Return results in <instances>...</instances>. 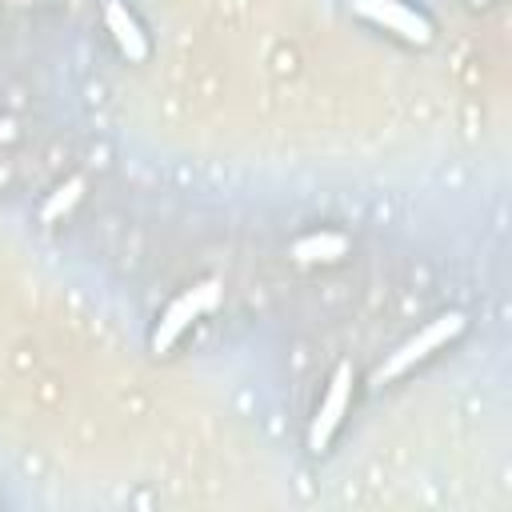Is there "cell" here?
I'll return each instance as SVG.
<instances>
[{"instance_id":"cell-1","label":"cell","mask_w":512,"mask_h":512,"mask_svg":"<svg viewBox=\"0 0 512 512\" xmlns=\"http://www.w3.org/2000/svg\"><path fill=\"white\" fill-rule=\"evenodd\" d=\"M216 304H220V284H216V280H196L192 288H184V292L156 316L152 336H148V348H152L156 356H168V352L180 344V336H184L196 320H204Z\"/></svg>"},{"instance_id":"cell-2","label":"cell","mask_w":512,"mask_h":512,"mask_svg":"<svg viewBox=\"0 0 512 512\" xmlns=\"http://www.w3.org/2000/svg\"><path fill=\"white\" fill-rule=\"evenodd\" d=\"M468 328V320H464V312H440L436 320H428L420 332H412L396 352H388V360L376 368V384H384V380H396V376H404V372H412L416 364H424V360H432L444 344H452L460 332Z\"/></svg>"},{"instance_id":"cell-3","label":"cell","mask_w":512,"mask_h":512,"mask_svg":"<svg viewBox=\"0 0 512 512\" xmlns=\"http://www.w3.org/2000/svg\"><path fill=\"white\" fill-rule=\"evenodd\" d=\"M352 12L360 20H368L372 28L388 32L392 40L400 44H412V48H424L436 40V24L424 8L408 4V0H352Z\"/></svg>"},{"instance_id":"cell-4","label":"cell","mask_w":512,"mask_h":512,"mask_svg":"<svg viewBox=\"0 0 512 512\" xmlns=\"http://www.w3.org/2000/svg\"><path fill=\"white\" fill-rule=\"evenodd\" d=\"M352 384H356L352 364H340V368L332 372V380H328L320 404H316L312 424H308V452H312V456H324L328 444H332V436L340 432L344 412H348V404H352Z\"/></svg>"},{"instance_id":"cell-5","label":"cell","mask_w":512,"mask_h":512,"mask_svg":"<svg viewBox=\"0 0 512 512\" xmlns=\"http://www.w3.org/2000/svg\"><path fill=\"white\" fill-rule=\"evenodd\" d=\"M104 28L112 32V44L120 48V56H124L128 64H144V60H148V52H152L148 32H144V24L128 12V4L104 0Z\"/></svg>"},{"instance_id":"cell-6","label":"cell","mask_w":512,"mask_h":512,"mask_svg":"<svg viewBox=\"0 0 512 512\" xmlns=\"http://www.w3.org/2000/svg\"><path fill=\"white\" fill-rule=\"evenodd\" d=\"M348 248H352V240H348L344 232H336V228H316V232L296 236L288 252H292L296 264H336V260L348 256Z\"/></svg>"},{"instance_id":"cell-7","label":"cell","mask_w":512,"mask_h":512,"mask_svg":"<svg viewBox=\"0 0 512 512\" xmlns=\"http://www.w3.org/2000/svg\"><path fill=\"white\" fill-rule=\"evenodd\" d=\"M80 188H84V176H72L68 184H60V188H56V192L44 200V208H40V220H44V224H52L60 212H68V208L80 200Z\"/></svg>"},{"instance_id":"cell-8","label":"cell","mask_w":512,"mask_h":512,"mask_svg":"<svg viewBox=\"0 0 512 512\" xmlns=\"http://www.w3.org/2000/svg\"><path fill=\"white\" fill-rule=\"evenodd\" d=\"M16 140V124L8 116H0V144H12Z\"/></svg>"}]
</instances>
